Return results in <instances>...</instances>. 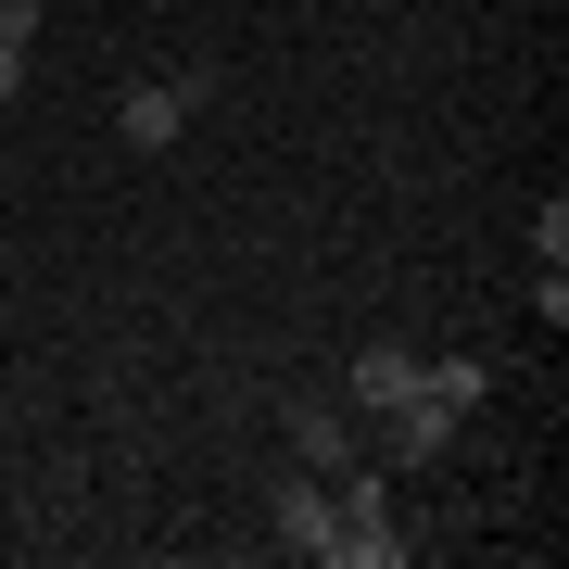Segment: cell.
Listing matches in <instances>:
<instances>
[{
    "mask_svg": "<svg viewBox=\"0 0 569 569\" xmlns=\"http://www.w3.org/2000/svg\"><path fill=\"white\" fill-rule=\"evenodd\" d=\"M481 392H493V367H481V355H443V367L418 355V392L367 418V430H380V468H430V456L456 443V418L481 406Z\"/></svg>",
    "mask_w": 569,
    "mask_h": 569,
    "instance_id": "obj_1",
    "label": "cell"
},
{
    "mask_svg": "<svg viewBox=\"0 0 569 569\" xmlns=\"http://www.w3.org/2000/svg\"><path fill=\"white\" fill-rule=\"evenodd\" d=\"M203 63H178V77H152V89H127V102H114V127H127V140H140V152H164V140H178V127L190 114H203Z\"/></svg>",
    "mask_w": 569,
    "mask_h": 569,
    "instance_id": "obj_2",
    "label": "cell"
},
{
    "mask_svg": "<svg viewBox=\"0 0 569 569\" xmlns=\"http://www.w3.org/2000/svg\"><path fill=\"white\" fill-rule=\"evenodd\" d=\"M266 519H279V545H291V557H317V569H329V531H342V507H329L317 468H279V481H266Z\"/></svg>",
    "mask_w": 569,
    "mask_h": 569,
    "instance_id": "obj_3",
    "label": "cell"
},
{
    "mask_svg": "<svg viewBox=\"0 0 569 569\" xmlns=\"http://www.w3.org/2000/svg\"><path fill=\"white\" fill-rule=\"evenodd\" d=\"M355 406H291V468H317V481H342V468H367V443H355Z\"/></svg>",
    "mask_w": 569,
    "mask_h": 569,
    "instance_id": "obj_4",
    "label": "cell"
},
{
    "mask_svg": "<svg viewBox=\"0 0 569 569\" xmlns=\"http://www.w3.org/2000/svg\"><path fill=\"white\" fill-rule=\"evenodd\" d=\"M406 392H418V342H367V355H355V380H342V406H355V418H380V406H406Z\"/></svg>",
    "mask_w": 569,
    "mask_h": 569,
    "instance_id": "obj_5",
    "label": "cell"
},
{
    "mask_svg": "<svg viewBox=\"0 0 569 569\" xmlns=\"http://www.w3.org/2000/svg\"><path fill=\"white\" fill-rule=\"evenodd\" d=\"M0 39H13V51L39 39V0H0Z\"/></svg>",
    "mask_w": 569,
    "mask_h": 569,
    "instance_id": "obj_6",
    "label": "cell"
},
{
    "mask_svg": "<svg viewBox=\"0 0 569 569\" xmlns=\"http://www.w3.org/2000/svg\"><path fill=\"white\" fill-rule=\"evenodd\" d=\"M13 89H26V51H13V39H0V102H13Z\"/></svg>",
    "mask_w": 569,
    "mask_h": 569,
    "instance_id": "obj_7",
    "label": "cell"
}]
</instances>
